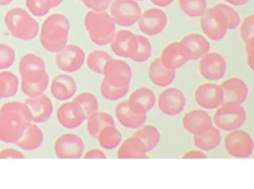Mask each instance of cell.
Returning <instances> with one entry per match:
<instances>
[{
	"instance_id": "40",
	"label": "cell",
	"mask_w": 254,
	"mask_h": 189,
	"mask_svg": "<svg viewBox=\"0 0 254 189\" xmlns=\"http://www.w3.org/2000/svg\"><path fill=\"white\" fill-rule=\"evenodd\" d=\"M27 10L35 17H43L49 14L52 7V0H25Z\"/></svg>"
},
{
	"instance_id": "23",
	"label": "cell",
	"mask_w": 254,
	"mask_h": 189,
	"mask_svg": "<svg viewBox=\"0 0 254 189\" xmlns=\"http://www.w3.org/2000/svg\"><path fill=\"white\" fill-rule=\"evenodd\" d=\"M130 108L139 114H148L156 104V96L154 92L147 87H140L134 90L127 100Z\"/></svg>"
},
{
	"instance_id": "44",
	"label": "cell",
	"mask_w": 254,
	"mask_h": 189,
	"mask_svg": "<svg viewBox=\"0 0 254 189\" xmlns=\"http://www.w3.org/2000/svg\"><path fill=\"white\" fill-rule=\"evenodd\" d=\"M84 5L93 11H106L111 6L112 0H81Z\"/></svg>"
},
{
	"instance_id": "5",
	"label": "cell",
	"mask_w": 254,
	"mask_h": 189,
	"mask_svg": "<svg viewBox=\"0 0 254 189\" xmlns=\"http://www.w3.org/2000/svg\"><path fill=\"white\" fill-rule=\"evenodd\" d=\"M84 26L88 38L98 47H105L112 42L116 35V23L106 11L89 10L85 15Z\"/></svg>"
},
{
	"instance_id": "33",
	"label": "cell",
	"mask_w": 254,
	"mask_h": 189,
	"mask_svg": "<svg viewBox=\"0 0 254 189\" xmlns=\"http://www.w3.org/2000/svg\"><path fill=\"white\" fill-rule=\"evenodd\" d=\"M98 144L104 150H114L121 144L122 134L116 125L104 127L97 137Z\"/></svg>"
},
{
	"instance_id": "38",
	"label": "cell",
	"mask_w": 254,
	"mask_h": 189,
	"mask_svg": "<svg viewBox=\"0 0 254 189\" xmlns=\"http://www.w3.org/2000/svg\"><path fill=\"white\" fill-rule=\"evenodd\" d=\"M151 56V44L149 40L143 35H137V45L136 50L133 52V55L131 60L137 63H143L147 60H149Z\"/></svg>"
},
{
	"instance_id": "49",
	"label": "cell",
	"mask_w": 254,
	"mask_h": 189,
	"mask_svg": "<svg viewBox=\"0 0 254 189\" xmlns=\"http://www.w3.org/2000/svg\"><path fill=\"white\" fill-rule=\"evenodd\" d=\"M150 1L153 2L155 6H158V7L164 8V7L170 6L171 3L174 1V0H150Z\"/></svg>"
},
{
	"instance_id": "45",
	"label": "cell",
	"mask_w": 254,
	"mask_h": 189,
	"mask_svg": "<svg viewBox=\"0 0 254 189\" xmlns=\"http://www.w3.org/2000/svg\"><path fill=\"white\" fill-rule=\"evenodd\" d=\"M25 154L22 151L13 149V147H5L0 151V159H24Z\"/></svg>"
},
{
	"instance_id": "27",
	"label": "cell",
	"mask_w": 254,
	"mask_h": 189,
	"mask_svg": "<svg viewBox=\"0 0 254 189\" xmlns=\"http://www.w3.org/2000/svg\"><path fill=\"white\" fill-rule=\"evenodd\" d=\"M189 52L190 60H199L210 52V43L204 36L198 33H190L180 41Z\"/></svg>"
},
{
	"instance_id": "50",
	"label": "cell",
	"mask_w": 254,
	"mask_h": 189,
	"mask_svg": "<svg viewBox=\"0 0 254 189\" xmlns=\"http://www.w3.org/2000/svg\"><path fill=\"white\" fill-rule=\"evenodd\" d=\"M224 1L232 6H244L245 3H248L250 1V0H224Z\"/></svg>"
},
{
	"instance_id": "34",
	"label": "cell",
	"mask_w": 254,
	"mask_h": 189,
	"mask_svg": "<svg viewBox=\"0 0 254 189\" xmlns=\"http://www.w3.org/2000/svg\"><path fill=\"white\" fill-rule=\"evenodd\" d=\"M18 78L13 72L2 70L0 71V100L3 98H10L18 92Z\"/></svg>"
},
{
	"instance_id": "14",
	"label": "cell",
	"mask_w": 254,
	"mask_h": 189,
	"mask_svg": "<svg viewBox=\"0 0 254 189\" xmlns=\"http://www.w3.org/2000/svg\"><path fill=\"white\" fill-rule=\"evenodd\" d=\"M186 94L179 88H167L158 96L157 106L166 116H176L186 108Z\"/></svg>"
},
{
	"instance_id": "17",
	"label": "cell",
	"mask_w": 254,
	"mask_h": 189,
	"mask_svg": "<svg viewBox=\"0 0 254 189\" xmlns=\"http://www.w3.org/2000/svg\"><path fill=\"white\" fill-rule=\"evenodd\" d=\"M194 99L203 109H215L224 101L223 89L219 85L202 84L196 87Z\"/></svg>"
},
{
	"instance_id": "37",
	"label": "cell",
	"mask_w": 254,
	"mask_h": 189,
	"mask_svg": "<svg viewBox=\"0 0 254 189\" xmlns=\"http://www.w3.org/2000/svg\"><path fill=\"white\" fill-rule=\"evenodd\" d=\"M73 100L78 102L80 105V107L83 108L84 113H85V116H86V120L89 116H92L94 113H96L98 110V100L96 96H94L93 94L91 93H80L79 94H77L73 98Z\"/></svg>"
},
{
	"instance_id": "13",
	"label": "cell",
	"mask_w": 254,
	"mask_h": 189,
	"mask_svg": "<svg viewBox=\"0 0 254 189\" xmlns=\"http://www.w3.org/2000/svg\"><path fill=\"white\" fill-rule=\"evenodd\" d=\"M199 72L207 80H220L227 72V62L218 52H208L200 59Z\"/></svg>"
},
{
	"instance_id": "15",
	"label": "cell",
	"mask_w": 254,
	"mask_h": 189,
	"mask_svg": "<svg viewBox=\"0 0 254 189\" xmlns=\"http://www.w3.org/2000/svg\"><path fill=\"white\" fill-rule=\"evenodd\" d=\"M57 120L64 129L75 130L86 121V116L78 102L65 100L57 110Z\"/></svg>"
},
{
	"instance_id": "30",
	"label": "cell",
	"mask_w": 254,
	"mask_h": 189,
	"mask_svg": "<svg viewBox=\"0 0 254 189\" xmlns=\"http://www.w3.org/2000/svg\"><path fill=\"white\" fill-rule=\"evenodd\" d=\"M222 141V134L220 130L217 126L212 125L210 129L201 134L194 135L193 143L198 149L204 152H209L218 147Z\"/></svg>"
},
{
	"instance_id": "51",
	"label": "cell",
	"mask_w": 254,
	"mask_h": 189,
	"mask_svg": "<svg viewBox=\"0 0 254 189\" xmlns=\"http://www.w3.org/2000/svg\"><path fill=\"white\" fill-rule=\"evenodd\" d=\"M14 0H0V6H8Z\"/></svg>"
},
{
	"instance_id": "36",
	"label": "cell",
	"mask_w": 254,
	"mask_h": 189,
	"mask_svg": "<svg viewBox=\"0 0 254 189\" xmlns=\"http://www.w3.org/2000/svg\"><path fill=\"white\" fill-rule=\"evenodd\" d=\"M180 9L188 17H201L206 13L208 5L207 0H179Z\"/></svg>"
},
{
	"instance_id": "9",
	"label": "cell",
	"mask_w": 254,
	"mask_h": 189,
	"mask_svg": "<svg viewBox=\"0 0 254 189\" xmlns=\"http://www.w3.org/2000/svg\"><path fill=\"white\" fill-rule=\"evenodd\" d=\"M224 146L231 157L245 159L253 153V139L247 131L233 130L225 137Z\"/></svg>"
},
{
	"instance_id": "12",
	"label": "cell",
	"mask_w": 254,
	"mask_h": 189,
	"mask_svg": "<svg viewBox=\"0 0 254 189\" xmlns=\"http://www.w3.org/2000/svg\"><path fill=\"white\" fill-rule=\"evenodd\" d=\"M167 26L166 13L161 8H148L141 13L138 27L141 33L148 36H156L164 32Z\"/></svg>"
},
{
	"instance_id": "6",
	"label": "cell",
	"mask_w": 254,
	"mask_h": 189,
	"mask_svg": "<svg viewBox=\"0 0 254 189\" xmlns=\"http://www.w3.org/2000/svg\"><path fill=\"white\" fill-rule=\"evenodd\" d=\"M247 121V110L242 104L234 101H223L214 115L215 126L223 131L237 130L244 125Z\"/></svg>"
},
{
	"instance_id": "2",
	"label": "cell",
	"mask_w": 254,
	"mask_h": 189,
	"mask_svg": "<svg viewBox=\"0 0 254 189\" xmlns=\"http://www.w3.org/2000/svg\"><path fill=\"white\" fill-rule=\"evenodd\" d=\"M32 123L31 109L26 102L8 101L0 107V141L16 143Z\"/></svg>"
},
{
	"instance_id": "18",
	"label": "cell",
	"mask_w": 254,
	"mask_h": 189,
	"mask_svg": "<svg viewBox=\"0 0 254 189\" xmlns=\"http://www.w3.org/2000/svg\"><path fill=\"white\" fill-rule=\"evenodd\" d=\"M159 60L166 68L178 70L190 61V55L181 42H172L164 48Z\"/></svg>"
},
{
	"instance_id": "24",
	"label": "cell",
	"mask_w": 254,
	"mask_h": 189,
	"mask_svg": "<svg viewBox=\"0 0 254 189\" xmlns=\"http://www.w3.org/2000/svg\"><path fill=\"white\" fill-rule=\"evenodd\" d=\"M50 92L57 100L65 101L75 96L77 92L76 80L68 75H58L52 78Z\"/></svg>"
},
{
	"instance_id": "31",
	"label": "cell",
	"mask_w": 254,
	"mask_h": 189,
	"mask_svg": "<svg viewBox=\"0 0 254 189\" xmlns=\"http://www.w3.org/2000/svg\"><path fill=\"white\" fill-rule=\"evenodd\" d=\"M116 125V121L114 118L106 112H97L94 113L92 116L87 118V123H86V129L89 137L93 139H97L98 134L106 126Z\"/></svg>"
},
{
	"instance_id": "46",
	"label": "cell",
	"mask_w": 254,
	"mask_h": 189,
	"mask_svg": "<svg viewBox=\"0 0 254 189\" xmlns=\"http://www.w3.org/2000/svg\"><path fill=\"white\" fill-rule=\"evenodd\" d=\"M245 55L249 68L254 70V39L245 43Z\"/></svg>"
},
{
	"instance_id": "1",
	"label": "cell",
	"mask_w": 254,
	"mask_h": 189,
	"mask_svg": "<svg viewBox=\"0 0 254 189\" xmlns=\"http://www.w3.org/2000/svg\"><path fill=\"white\" fill-rule=\"evenodd\" d=\"M20 90L27 97H35L46 93L50 78L44 60L35 53H26L19 61Z\"/></svg>"
},
{
	"instance_id": "16",
	"label": "cell",
	"mask_w": 254,
	"mask_h": 189,
	"mask_svg": "<svg viewBox=\"0 0 254 189\" xmlns=\"http://www.w3.org/2000/svg\"><path fill=\"white\" fill-rule=\"evenodd\" d=\"M104 81L118 87H130L131 72L130 65L124 60H110L104 69Z\"/></svg>"
},
{
	"instance_id": "43",
	"label": "cell",
	"mask_w": 254,
	"mask_h": 189,
	"mask_svg": "<svg viewBox=\"0 0 254 189\" xmlns=\"http://www.w3.org/2000/svg\"><path fill=\"white\" fill-rule=\"evenodd\" d=\"M240 36L244 43L254 39V16L249 15L243 19L240 28Z\"/></svg>"
},
{
	"instance_id": "39",
	"label": "cell",
	"mask_w": 254,
	"mask_h": 189,
	"mask_svg": "<svg viewBox=\"0 0 254 189\" xmlns=\"http://www.w3.org/2000/svg\"><path fill=\"white\" fill-rule=\"evenodd\" d=\"M130 87H118V86L110 85L108 82L102 80L100 90L101 94L103 96L104 99L110 101H116L118 99H121L122 97H125L128 94Z\"/></svg>"
},
{
	"instance_id": "25",
	"label": "cell",
	"mask_w": 254,
	"mask_h": 189,
	"mask_svg": "<svg viewBox=\"0 0 254 189\" xmlns=\"http://www.w3.org/2000/svg\"><path fill=\"white\" fill-rule=\"evenodd\" d=\"M220 87L223 89L224 101H234L244 104L249 96V87L247 82L240 78H229L224 81Z\"/></svg>"
},
{
	"instance_id": "32",
	"label": "cell",
	"mask_w": 254,
	"mask_h": 189,
	"mask_svg": "<svg viewBox=\"0 0 254 189\" xmlns=\"http://www.w3.org/2000/svg\"><path fill=\"white\" fill-rule=\"evenodd\" d=\"M134 137L140 140L147 153L153 151L161 141V132L154 125H142L134 132Z\"/></svg>"
},
{
	"instance_id": "22",
	"label": "cell",
	"mask_w": 254,
	"mask_h": 189,
	"mask_svg": "<svg viewBox=\"0 0 254 189\" xmlns=\"http://www.w3.org/2000/svg\"><path fill=\"white\" fill-rule=\"evenodd\" d=\"M114 114L118 122L129 130H137L145 125L147 121V114H139L130 108L128 101H120L114 109Z\"/></svg>"
},
{
	"instance_id": "48",
	"label": "cell",
	"mask_w": 254,
	"mask_h": 189,
	"mask_svg": "<svg viewBox=\"0 0 254 189\" xmlns=\"http://www.w3.org/2000/svg\"><path fill=\"white\" fill-rule=\"evenodd\" d=\"M83 157L85 159H106V154L104 153L103 150L91 149L84 152Z\"/></svg>"
},
{
	"instance_id": "19",
	"label": "cell",
	"mask_w": 254,
	"mask_h": 189,
	"mask_svg": "<svg viewBox=\"0 0 254 189\" xmlns=\"http://www.w3.org/2000/svg\"><path fill=\"white\" fill-rule=\"evenodd\" d=\"M212 118L206 110L194 109L188 112L183 116L182 126L183 129L193 135L206 132L212 126Z\"/></svg>"
},
{
	"instance_id": "7",
	"label": "cell",
	"mask_w": 254,
	"mask_h": 189,
	"mask_svg": "<svg viewBox=\"0 0 254 189\" xmlns=\"http://www.w3.org/2000/svg\"><path fill=\"white\" fill-rule=\"evenodd\" d=\"M200 26H201L203 34L214 42L222 41L226 36L228 31L227 19L216 5L207 8L206 13L201 16Z\"/></svg>"
},
{
	"instance_id": "52",
	"label": "cell",
	"mask_w": 254,
	"mask_h": 189,
	"mask_svg": "<svg viewBox=\"0 0 254 189\" xmlns=\"http://www.w3.org/2000/svg\"><path fill=\"white\" fill-rule=\"evenodd\" d=\"M63 2H64V0H52V7H53V8L58 7V6H60Z\"/></svg>"
},
{
	"instance_id": "20",
	"label": "cell",
	"mask_w": 254,
	"mask_h": 189,
	"mask_svg": "<svg viewBox=\"0 0 254 189\" xmlns=\"http://www.w3.org/2000/svg\"><path fill=\"white\" fill-rule=\"evenodd\" d=\"M110 44L114 54L124 59H131L136 50L137 35L130 31L121 30L116 33Z\"/></svg>"
},
{
	"instance_id": "3",
	"label": "cell",
	"mask_w": 254,
	"mask_h": 189,
	"mask_svg": "<svg viewBox=\"0 0 254 189\" xmlns=\"http://www.w3.org/2000/svg\"><path fill=\"white\" fill-rule=\"evenodd\" d=\"M70 22L64 14H52L40 28V42L49 53H58L68 44Z\"/></svg>"
},
{
	"instance_id": "10",
	"label": "cell",
	"mask_w": 254,
	"mask_h": 189,
	"mask_svg": "<svg viewBox=\"0 0 254 189\" xmlns=\"http://www.w3.org/2000/svg\"><path fill=\"white\" fill-rule=\"evenodd\" d=\"M85 51L76 44H67L56 56V65L65 73L79 71L85 63Z\"/></svg>"
},
{
	"instance_id": "47",
	"label": "cell",
	"mask_w": 254,
	"mask_h": 189,
	"mask_svg": "<svg viewBox=\"0 0 254 189\" xmlns=\"http://www.w3.org/2000/svg\"><path fill=\"white\" fill-rule=\"evenodd\" d=\"M183 159H206L207 153L202 150L193 149V150H188L182 155Z\"/></svg>"
},
{
	"instance_id": "42",
	"label": "cell",
	"mask_w": 254,
	"mask_h": 189,
	"mask_svg": "<svg viewBox=\"0 0 254 189\" xmlns=\"http://www.w3.org/2000/svg\"><path fill=\"white\" fill-rule=\"evenodd\" d=\"M216 7L219 8L222 10V13L225 15V17H226L228 23V31H233L236 27H239L241 18L239 13H237L234 8L226 5V3H217Z\"/></svg>"
},
{
	"instance_id": "8",
	"label": "cell",
	"mask_w": 254,
	"mask_h": 189,
	"mask_svg": "<svg viewBox=\"0 0 254 189\" xmlns=\"http://www.w3.org/2000/svg\"><path fill=\"white\" fill-rule=\"evenodd\" d=\"M141 8L136 0H112L110 6V16L116 25L130 27L138 23Z\"/></svg>"
},
{
	"instance_id": "29",
	"label": "cell",
	"mask_w": 254,
	"mask_h": 189,
	"mask_svg": "<svg viewBox=\"0 0 254 189\" xmlns=\"http://www.w3.org/2000/svg\"><path fill=\"white\" fill-rule=\"evenodd\" d=\"M117 157L119 159H148V154L140 140L132 135L121 142Z\"/></svg>"
},
{
	"instance_id": "11",
	"label": "cell",
	"mask_w": 254,
	"mask_h": 189,
	"mask_svg": "<svg viewBox=\"0 0 254 189\" xmlns=\"http://www.w3.org/2000/svg\"><path fill=\"white\" fill-rule=\"evenodd\" d=\"M84 151V140L75 133L61 134L55 141V153L59 159H80Z\"/></svg>"
},
{
	"instance_id": "53",
	"label": "cell",
	"mask_w": 254,
	"mask_h": 189,
	"mask_svg": "<svg viewBox=\"0 0 254 189\" xmlns=\"http://www.w3.org/2000/svg\"><path fill=\"white\" fill-rule=\"evenodd\" d=\"M136 1H145V0H136Z\"/></svg>"
},
{
	"instance_id": "28",
	"label": "cell",
	"mask_w": 254,
	"mask_h": 189,
	"mask_svg": "<svg viewBox=\"0 0 254 189\" xmlns=\"http://www.w3.org/2000/svg\"><path fill=\"white\" fill-rule=\"evenodd\" d=\"M148 76L151 84L157 87H169L174 81L175 70L166 68L161 60L155 59L149 64Z\"/></svg>"
},
{
	"instance_id": "26",
	"label": "cell",
	"mask_w": 254,
	"mask_h": 189,
	"mask_svg": "<svg viewBox=\"0 0 254 189\" xmlns=\"http://www.w3.org/2000/svg\"><path fill=\"white\" fill-rule=\"evenodd\" d=\"M44 134L36 123H30L25 131L16 141V144L23 151H35L42 145Z\"/></svg>"
},
{
	"instance_id": "41",
	"label": "cell",
	"mask_w": 254,
	"mask_h": 189,
	"mask_svg": "<svg viewBox=\"0 0 254 189\" xmlns=\"http://www.w3.org/2000/svg\"><path fill=\"white\" fill-rule=\"evenodd\" d=\"M16 60L14 47L6 43H0V71L9 69Z\"/></svg>"
},
{
	"instance_id": "4",
	"label": "cell",
	"mask_w": 254,
	"mask_h": 189,
	"mask_svg": "<svg viewBox=\"0 0 254 189\" xmlns=\"http://www.w3.org/2000/svg\"><path fill=\"white\" fill-rule=\"evenodd\" d=\"M6 30L13 38L30 42L40 33V25L33 15L23 8H11L3 16Z\"/></svg>"
},
{
	"instance_id": "21",
	"label": "cell",
	"mask_w": 254,
	"mask_h": 189,
	"mask_svg": "<svg viewBox=\"0 0 254 189\" xmlns=\"http://www.w3.org/2000/svg\"><path fill=\"white\" fill-rule=\"evenodd\" d=\"M25 102L31 109L33 123L39 124L50 120L53 114V105L47 94H42L35 97H28Z\"/></svg>"
},
{
	"instance_id": "35",
	"label": "cell",
	"mask_w": 254,
	"mask_h": 189,
	"mask_svg": "<svg viewBox=\"0 0 254 189\" xmlns=\"http://www.w3.org/2000/svg\"><path fill=\"white\" fill-rule=\"evenodd\" d=\"M113 57L104 51L95 50L92 51L89 54L86 56L85 62L89 71L95 73V75H103L104 69L106 63L109 62L110 60H112Z\"/></svg>"
}]
</instances>
